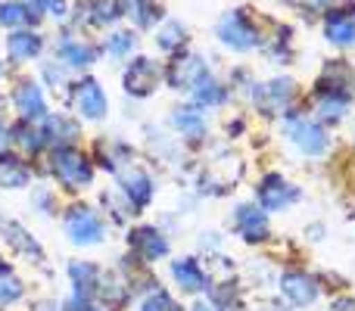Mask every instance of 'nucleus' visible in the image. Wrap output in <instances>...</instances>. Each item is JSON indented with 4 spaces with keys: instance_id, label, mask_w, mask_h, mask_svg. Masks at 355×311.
Masks as SVG:
<instances>
[{
    "instance_id": "f257e3e1",
    "label": "nucleus",
    "mask_w": 355,
    "mask_h": 311,
    "mask_svg": "<svg viewBox=\"0 0 355 311\" xmlns=\"http://www.w3.org/2000/svg\"><path fill=\"white\" fill-rule=\"evenodd\" d=\"M215 37L221 41V47L234 50V53H250V50L262 47V31L250 19L246 10H231L218 19L215 25Z\"/></svg>"
},
{
    "instance_id": "f03ea898",
    "label": "nucleus",
    "mask_w": 355,
    "mask_h": 311,
    "mask_svg": "<svg viewBox=\"0 0 355 311\" xmlns=\"http://www.w3.org/2000/svg\"><path fill=\"white\" fill-rule=\"evenodd\" d=\"M50 171L66 190H85L94 181V162L75 147H62L50 156Z\"/></svg>"
},
{
    "instance_id": "7ed1b4c3",
    "label": "nucleus",
    "mask_w": 355,
    "mask_h": 311,
    "mask_svg": "<svg viewBox=\"0 0 355 311\" xmlns=\"http://www.w3.org/2000/svg\"><path fill=\"white\" fill-rule=\"evenodd\" d=\"M62 227H66L69 240L75 246H100L106 237V227L100 221V215L91 206H72L62 215Z\"/></svg>"
},
{
    "instance_id": "20e7f679",
    "label": "nucleus",
    "mask_w": 355,
    "mask_h": 311,
    "mask_svg": "<svg viewBox=\"0 0 355 311\" xmlns=\"http://www.w3.org/2000/svg\"><path fill=\"white\" fill-rule=\"evenodd\" d=\"M162 81V66L156 60H150V56H135V60L125 66V75H122V87L128 97H150V94H156V87H159Z\"/></svg>"
},
{
    "instance_id": "39448f33",
    "label": "nucleus",
    "mask_w": 355,
    "mask_h": 311,
    "mask_svg": "<svg viewBox=\"0 0 355 311\" xmlns=\"http://www.w3.org/2000/svg\"><path fill=\"white\" fill-rule=\"evenodd\" d=\"M256 199L262 212H284L287 206L300 202V187H293L284 175H265L256 187Z\"/></svg>"
},
{
    "instance_id": "423d86ee",
    "label": "nucleus",
    "mask_w": 355,
    "mask_h": 311,
    "mask_svg": "<svg viewBox=\"0 0 355 311\" xmlns=\"http://www.w3.org/2000/svg\"><path fill=\"white\" fill-rule=\"evenodd\" d=\"M72 106L81 118H87V122H100V118H106L110 100H106L100 81L87 75V78H81V81L72 85Z\"/></svg>"
},
{
    "instance_id": "0eeeda50",
    "label": "nucleus",
    "mask_w": 355,
    "mask_h": 311,
    "mask_svg": "<svg viewBox=\"0 0 355 311\" xmlns=\"http://www.w3.org/2000/svg\"><path fill=\"white\" fill-rule=\"evenodd\" d=\"M202 75H209V66L200 53H175V60L162 69V78L172 91H190Z\"/></svg>"
},
{
    "instance_id": "6e6552de",
    "label": "nucleus",
    "mask_w": 355,
    "mask_h": 311,
    "mask_svg": "<svg viewBox=\"0 0 355 311\" xmlns=\"http://www.w3.org/2000/svg\"><path fill=\"white\" fill-rule=\"evenodd\" d=\"M284 134H287L290 143L306 156H321V153H327V147H331L324 128H321L318 122H312V118H290V122L284 125Z\"/></svg>"
},
{
    "instance_id": "1a4fd4ad",
    "label": "nucleus",
    "mask_w": 355,
    "mask_h": 311,
    "mask_svg": "<svg viewBox=\"0 0 355 311\" xmlns=\"http://www.w3.org/2000/svg\"><path fill=\"white\" fill-rule=\"evenodd\" d=\"M12 103H16L22 122H35L37 125V122H44V118L50 116L47 94H44L41 81H22V85L16 87V94H12Z\"/></svg>"
},
{
    "instance_id": "9d476101",
    "label": "nucleus",
    "mask_w": 355,
    "mask_h": 311,
    "mask_svg": "<svg viewBox=\"0 0 355 311\" xmlns=\"http://www.w3.org/2000/svg\"><path fill=\"white\" fill-rule=\"evenodd\" d=\"M293 94H296V85L290 78H271L265 85H256L252 100H256V106L262 112L277 116V112H287V103L293 100Z\"/></svg>"
},
{
    "instance_id": "9b49d317",
    "label": "nucleus",
    "mask_w": 355,
    "mask_h": 311,
    "mask_svg": "<svg viewBox=\"0 0 355 311\" xmlns=\"http://www.w3.org/2000/svg\"><path fill=\"white\" fill-rule=\"evenodd\" d=\"M324 37L334 47H355V6H334L324 12Z\"/></svg>"
},
{
    "instance_id": "f8f14e48",
    "label": "nucleus",
    "mask_w": 355,
    "mask_h": 311,
    "mask_svg": "<svg viewBox=\"0 0 355 311\" xmlns=\"http://www.w3.org/2000/svg\"><path fill=\"white\" fill-rule=\"evenodd\" d=\"M56 56H60L56 62H62L66 69H91L94 62H97L100 50L94 47V44L78 41V37H72V35H60V41H56Z\"/></svg>"
},
{
    "instance_id": "ddd939ff",
    "label": "nucleus",
    "mask_w": 355,
    "mask_h": 311,
    "mask_svg": "<svg viewBox=\"0 0 355 311\" xmlns=\"http://www.w3.org/2000/svg\"><path fill=\"white\" fill-rule=\"evenodd\" d=\"M234 227H237V233L246 243H262V240H268V212H262L259 206H250V202L237 206Z\"/></svg>"
},
{
    "instance_id": "4468645a",
    "label": "nucleus",
    "mask_w": 355,
    "mask_h": 311,
    "mask_svg": "<svg viewBox=\"0 0 355 311\" xmlns=\"http://www.w3.org/2000/svg\"><path fill=\"white\" fill-rule=\"evenodd\" d=\"M131 249H135L137 258H144V262H159L162 256H168V240L162 231H156V227L144 224V227H135L131 231Z\"/></svg>"
},
{
    "instance_id": "2eb2a0df",
    "label": "nucleus",
    "mask_w": 355,
    "mask_h": 311,
    "mask_svg": "<svg viewBox=\"0 0 355 311\" xmlns=\"http://www.w3.org/2000/svg\"><path fill=\"white\" fill-rule=\"evenodd\" d=\"M281 296L287 302H293V305L306 308L318 299V281L309 277L306 271H287V274L281 277Z\"/></svg>"
},
{
    "instance_id": "dca6fc26",
    "label": "nucleus",
    "mask_w": 355,
    "mask_h": 311,
    "mask_svg": "<svg viewBox=\"0 0 355 311\" xmlns=\"http://www.w3.org/2000/svg\"><path fill=\"white\" fill-rule=\"evenodd\" d=\"M119 190H122V196L128 199L131 208H147L150 199H153V181L141 168L119 171Z\"/></svg>"
},
{
    "instance_id": "f3484780",
    "label": "nucleus",
    "mask_w": 355,
    "mask_h": 311,
    "mask_svg": "<svg viewBox=\"0 0 355 311\" xmlns=\"http://www.w3.org/2000/svg\"><path fill=\"white\" fill-rule=\"evenodd\" d=\"M78 12L81 16L72 19L75 25H100V28H106V25L122 19V3L119 0H81Z\"/></svg>"
},
{
    "instance_id": "a211bd4d",
    "label": "nucleus",
    "mask_w": 355,
    "mask_h": 311,
    "mask_svg": "<svg viewBox=\"0 0 355 311\" xmlns=\"http://www.w3.org/2000/svg\"><path fill=\"white\" fill-rule=\"evenodd\" d=\"M44 50V37L35 28H16L6 35V53L12 62H31Z\"/></svg>"
},
{
    "instance_id": "6ab92c4d",
    "label": "nucleus",
    "mask_w": 355,
    "mask_h": 311,
    "mask_svg": "<svg viewBox=\"0 0 355 311\" xmlns=\"http://www.w3.org/2000/svg\"><path fill=\"white\" fill-rule=\"evenodd\" d=\"M41 12L28 3V0H0V25L10 31L16 28H31L41 22Z\"/></svg>"
},
{
    "instance_id": "aec40b11",
    "label": "nucleus",
    "mask_w": 355,
    "mask_h": 311,
    "mask_svg": "<svg viewBox=\"0 0 355 311\" xmlns=\"http://www.w3.org/2000/svg\"><path fill=\"white\" fill-rule=\"evenodd\" d=\"M41 131H44V141L53 143L56 150L69 147V143H75L81 137L78 125H75L69 116H47V118H44V128Z\"/></svg>"
},
{
    "instance_id": "412c9836",
    "label": "nucleus",
    "mask_w": 355,
    "mask_h": 311,
    "mask_svg": "<svg viewBox=\"0 0 355 311\" xmlns=\"http://www.w3.org/2000/svg\"><path fill=\"white\" fill-rule=\"evenodd\" d=\"M122 3V16L135 22V28H153L162 19L159 0H119Z\"/></svg>"
},
{
    "instance_id": "4be33fe9",
    "label": "nucleus",
    "mask_w": 355,
    "mask_h": 311,
    "mask_svg": "<svg viewBox=\"0 0 355 311\" xmlns=\"http://www.w3.org/2000/svg\"><path fill=\"white\" fill-rule=\"evenodd\" d=\"M31 181V168L25 159L0 153V190H22Z\"/></svg>"
},
{
    "instance_id": "5701e85b",
    "label": "nucleus",
    "mask_w": 355,
    "mask_h": 311,
    "mask_svg": "<svg viewBox=\"0 0 355 311\" xmlns=\"http://www.w3.org/2000/svg\"><path fill=\"white\" fill-rule=\"evenodd\" d=\"M172 277L184 293H200V290H206V274H202L196 258H178V262H172Z\"/></svg>"
},
{
    "instance_id": "b1692460",
    "label": "nucleus",
    "mask_w": 355,
    "mask_h": 311,
    "mask_svg": "<svg viewBox=\"0 0 355 311\" xmlns=\"http://www.w3.org/2000/svg\"><path fill=\"white\" fill-rule=\"evenodd\" d=\"M69 281H72V287H75V296L91 299V293L100 290V268L91 262H72L69 265Z\"/></svg>"
},
{
    "instance_id": "393cba45",
    "label": "nucleus",
    "mask_w": 355,
    "mask_h": 311,
    "mask_svg": "<svg viewBox=\"0 0 355 311\" xmlns=\"http://www.w3.org/2000/svg\"><path fill=\"white\" fill-rule=\"evenodd\" d=\"M349 100L343 94H315V116H318V125H337L346 118V109H349Z\"/></svg>"
},
{
    "instance_id": "a878e982",
    "label": "nucleus",
    "mask_w": 355,
    "mask_h": 311,
    "mask_svg": "<svg viewBox=\"0 0 355 311\" xmlns=\"http://www.w3.org/2000/svg\"><path fill=\"white\" fill-rule=\"evenodd\" d=\"M187 28H184L181 22H175V19H166V22L156 28V47L162 50V53L175 56V53H184V47H187Z\"/></svg>"
},
{
    "instance_id": "bb28decb",
    "label": "nucleus",
    "mask_w": 355,
    "mask_h": 311,
    "mask_svg": "<svg viewBox=\"0 0 355 311\" xmlns=\"http://www.w3.org/2000/svg\"><path fill=\"white\" fill-rule=\"evenodd\" d=\"M190 97L196 106H225L227 103V87L221 85L212 75H202L193 87H190Z\"/></svg>"
},
{
    "instance_id": "cd10ccee",
    "label": "nucleus",
    "mask_w": 355,
    "mask_h": 311,
    "mask_svg": "<svg viewBox=\"0 0 355 311\" xmlns=\"http://www.w3.org/2000/svg\"><path fill=\"white\" fill-rule=\"evenodd\" d=\"M172 125L184 137H202L206 134V118L196 106H178L172 112Z\"/></svg>"
},
{
    "instance_id": "c85d7f7f",
    "label": "nucleus",
    "mask_w": 355,
    "mask_h": 311,
    "mask_svg": "<svg viewBox=\"0 0 355 311\" xmlns=\"http://www.w3.org/2000/svg\"><path fill=\"white\" fill-rule=\"evenodd\" d=\"M135 44H137V37H135V31H112L110 37H106V53L112 56V60H125V56L135 50Z\"/></svg>"
},
{
    "instance_id": "c756f323",
    "label": "nucleus",
    "mask_w": 355,
    "mask_h": 311,
    "mask_svg": "<svg viewBox=\"0 0 355 311\" xmlns=\"http://www.w3.org/2000/svg\"><path fill=\"white\" fill-rule=\"evenodd\" d=\"M22 281L19 277H12L10 271L6 274H0V308H10V305H16L19 299H22Z\"/></svg>"
},
{
    "instance_id": "7c9ffc66",
    "label": "nucleus",
    "mask_w": 355,
    "mask_h": 311,
    "mask_svg": "<svg viewBox=\"0 0 355 311\" xmlns=\"http://www.w3.org/2000/svg\"><path fill=\"white\" fill-rule=\"evenodd\" d=\"M3 231H6V240H10V243L16 246L19 252H31V256H41V246L31 240L28 231H22L19 224H3Z\"/></svg>"
},
{
    "instance_id": "2f4dec72",
    "label": "nucleus",
    "mask_w": 355,
    "mask_h": 311,
    "mask_svg": "<svg viewBox=\"0 0 355 311\" xmlns=\"http://www.w3.org/2000/svg\"><path fill=\"white\" fill-rule=\"evenodd\" d=\"M141 311H184L178 302L172 299L168 293H162V290H156V293H150L147 299L141 302Z\"/></svg>"
},
{
    "instance_id": "473e14b6",
    "label": "nucleus",
    "mask_w": 355,
    "mask_h": 311,
    "mask_svg": "<svg viewBox=\"0 0 355 311\" xmlns=\"http://www.w3.org/2000/svg\"><path fill=\"white\" fill-rule=\"evenodd\" d=\"M41 16H50V19H66L69 16V0H28Z\"/></svg>"
},
{
    "instance_id": "72a5a7b5",
    "label": "nucleus",
    "mask_w": 355,
    "mask_h": 311,
    "mask_svg": "<svg viewBox=\"0 0 355 311\" xmlns=\"http://www.w3.org/2000/svg\"><path fill=\"white\" fill-rule=\"evenodd\" d=\"M41 75H44L41 85H56V87L66 85V66H62V62H44Z\"/></svg>"
},
{
    "instance_id": "f704fd0d",
    "label": "nucleus",
    "mask_w": 355,
    "mask_h": 311,
    "mask_svg": "<svg viewBox=\"0 0 355 311\" xmlns=\"http://www.w3.org/2000/svg\"><path fill=\"white\" fill-rule=\"evenodd\" d=\"M331 311H355V299L343 296V299H334L331 302Z\"/></svg>"
},
{
    "instance_id": "c9c22d12",
    "label": "nucleus",
    "mask_w": 355,
    "mask_h": 311,
    "mask_svg": "<svg viewBox=\"0 0 355 311\" xmlns=\"http://www.w3.org/2000/svg\"><path fill=\"white\" fill-rule=\"evenodd\" d=\"M6 143H10V128H6V125L0 122V153L6 150Z\"/></svg>"
},
{
    "instance_id": "e433bc0d",
    "label": "nucleus",
    "mask_w": 355,
    "mask_h": 311,
    "mask_svg": "<svg viewBox=\"0 0 355 311\" xmlns=\"http://www.w3.org/2000/svg\"><path fill=\"white\" fill-rule=\"evenodd\" d=\"M190 311H221V308H218V305H212V302H196V305L190 308Z\"/></svg>"
},
{
    "instance_id": "4c0bfd02",
    "label": "nucleus",
    "mask_w": 355,
    "mask_h": 311,
    "mask_svg": "<svg viewBox=\"0 0 355 311\" xmlns=\"http://www.w3.org/2000/svg\"><path fill=\"white\" fill-rule=\"evenodd\" d=\"M35 311H60L53 305V302H41V305H35Z\"/></svg>"
},
{
    "instance_id": "58836bf2",
    "label": "nucleus",
    "mask_w": 355,
    "mask_h": 311,
    "mask_svg": "<svg viewBox=\"0 0 355 311\" xmlns=\"http://www.w3.org/2000/svg\"><path fill=\"white\" fill-rule=\"evenodd\" d=\"M6 271H10V265H6L3 258H0V274H6Z\"/></svg>"
},
{
    "instance_id": "ea45409f",
    "label": "nucleus",
    "mask_w": 355,
    "mask_h": 311,
    "mask_svg": "<svg viewBox=\"0 0 355 311\" xmlns=\"http://www.w3.org/2000/svg\"><path fill=\"white\" fill-rule=\"evenodd\" d=\"M265 311H287V308H265Z\"/></svg>"
},
{
    "instance_id": "a19ab883",
    "label": "nucleus",
    "mask_w": 355,
    "mask_h": 311,
    "mask_svg": "<svg viewBox=\"0 0 355 311\" xmlns=\"http://www.w3.org/2000/svg\"><path fill=\"white\" fill-rule=\"evenodd\" d=\"M0 75H3V60H0Z\"/></svg>"
}]
</instances>
